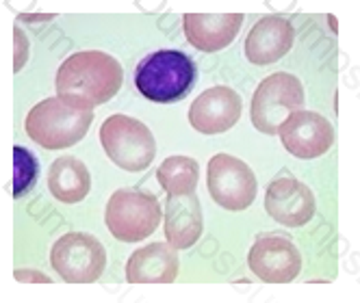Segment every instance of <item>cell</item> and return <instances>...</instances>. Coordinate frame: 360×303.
Here are the masks:
<instances>
[{"instance_id": "16", "label": "cell", "mask_w": 360, "mask_h": 303, "mask_svg": "<svg viewBox=\"0 0 360 303\" xmlns=\"http://www.w3.org/2000/svg\"><path fill=\"white\" fill-rule=\"evenodd\" d=\"M202 206L193 193L169 195L165 201V238L176 249H187L202 236Z\"/></svg>"}, {"instance_id": "14", "label": "cell", "mask_w": 360, "mask_h": 303, "mask_svg": "<svg viewBox=\"0 0 360 303\" xmlns=\"http://www.w3.org/2000/svg\"><path fill=\"white\" fill-rule=\"evenodd\" d=\"M295 31L285 18L267 15L252 27L245 39V57L252 65H271L293 46Z\"/></svg>"}, {"instance_id": "3", "label": "cell", "mask_w": 360, "mask_h": 303, "mask_svg": "<svg viewBox=\"0 0 360 303\" xmlns=\"http://www.w3.org/2000/svg\"><path fill=\"white\" fill-rule=\"evenodd\" d=\"M91 121V111L72 109L59 97H46L29 111L24 128L44 149H65L85 139Z\"/></svg>"}, {"instance_id": "7", "label": "cell", "mask_w": 360, "mask_h": 303, "mask_svg": "<svg viewBox=\"0 0 360 303\" xmlns=\"http://www.w3.org/2000/svg\"><path fill=\"white\" fill-rule=\"evenodd\" d=\"M50 264L68 284H91L105 273L107 251L91 234L68 232L53 245Z\"/></svg>"}, {"instance_id": "2", "label": "cell", "mask_w": 360, "mask_h": 303, "mask_svg": "<svg viewBox=\"0 0 360 303\" xmlns=\"http://www.w3.org/2000/svg\"><path fill=\"white\" fill-rule=\"evenodd\" d=\"M198 79L195 63L180 50H159L139 61L135 85L150 102L169 105L183 100Z\"/></svg>"}, {"instance_id": "21", "label": "cell", "mask_w": 360, "mask_h": 303, "mask_svg": "<svg viewBox=\"0 0 360 303\" xmlns=\"http://www.w3.org/2000/svg\"><path fill=\"white\" fill-rule=\"evenodd\" d=\"M13 277L18 282H33V284H50L53 280H50L48 275H44V273H39V271H31V269H15L13 271Z\"/></svg>"}, {"instance_id": "5", "label": "cell", "mask_w": 360, "mask_h": 303, "mask_svg": "<svg viewBox=\"0 0 360 303\" xmlns=\"http://www.w3.org/2000/svg\"><path fill=\"white\" fill-rule=\"evenodd\" d=\"M161 217L163 210L157 197L131 189L115 191L105 213L109 232L122 243H137L148 238L159 227Z\"/></svg>"}, {"instance_id": "1", "label": "cell", "mask_w": 360, "mask_h": 303, "mask_svg": "<svg viewBox=\"0 0 360 303\" xmlns=\"http://www.w3.org/2000/svg\"><path fill=\"white\" fill-rule=\"evenodd\" d=\"M122 83L124 69L120 61L100 50H85L68 57L55 76L57 97L79 111H94L107 105Z\"/></svg>"}, {"instance_id": "11", "label": "cell", "mask_w": 360, "mask_h": 303, "mask_svg": "<svg viewBox=\"0 0 360 303\" xmlns=\"http://www.w3.org/2000/svg\"><path fill=\"white\" fill-rule=\"evenodd\" d=\"M241 95L230 87H213L198 95L189 107V123L200 135L228 133L241 117Z\"/></svg>"}, {"instance_id": "19", "label": "cell", "mask_w": 360, "mask_h": 303, "mask_svg": "<svg viewBox=\"0 0 360 303\" xmlns=\"http://www.w3.org/2000/svg\"><path fill=\"white\" fill-rule=\"evenodd\" d=\"M37 175H39V163L33 156V152L22 145H15L13 147V197L20 199L22 195H27L35 187Z\"/></svg>"}, {"instance_id": "9", "label": "cell", "mask_w": 360, "mask_h": 303, "mask_svg": "<svg viewBox=\"0 0 360 303\" xmlns=\"http://www.w3.org/2000/svg\"><path fill=\"white\" fill-rule=\"evenodd\" d=\"M250 271L267 284H289L302 273L297 247L282 234H263L248 254Z\"/></svg>"}, {"instance_id": "6", "label": "cell", "mask_w": 360, "mask_h": 303, "mask_svg": "<svg viewBox=\"0 0 360 303\" xmlns=\"http://www.w3.org/2000/svg\"><path fill=\"white\" fill-rule=\"evenodd\" d=\"M304 87L297 76L276 72L256 87L252 97V123L265 135H278L280 123L304 109Z\"/></svg>"}, {"instance_id": "10", "label": "cell", "mask_w": 360, "mask_h": 303, "mask_svg": "<svg viewBox=\"0 0 360 303\" xmlns=\"http://www.w3.org/2000/svg\"><path fill=\"white\" fill-rule=\"evenodd\" d=\"M280 141L295 159H317L332 147V123L315 111H295L278 128Z\"/></svg>"}, {"instance_id": "13", "label": "cell", "mask_w": 360, "mask_h": 303, "mask_svg": "<svg viewBox=\"0 0 360 303\" xmlns=\"http://www.w3.org/2000/svg\"><path fill=\"white\" fill-rule=\"evenodd\" d=\"M243 13H185L183 29L187 41L202 53H217L235 41Z\"/></svg>"}, {"instance_id": "20", "label": "cell", "mask_w": 360, "mask_h": 303, "mask_svg": "<svg viewBox=\"0 0 360 303\" xmlns=\"http://www.w3.org/2000/svg\"><path fill=\"white\" fill-rule=\"evenodd\" d=\"M13 37H15V57H13V69L15 72H20L22 69V65L27 63V59H29V39H27V35H24L18 27H15V33H13Z\"/></svg>"}, {"instance_id": "12", "label": "cell", "mask_w": 360, "mask_h": 303, "mask_svg": "<svg viewBox=\"0 0 360 303\" xmlns=\"http://www.w3.org/2000/svg\"><path fill=\"white\" fill-rule=\"evenodd\" d=\"M265 210L280 225L302 227L315 215V195L291 175L276 178L265 193Z\"/></svg>"}, {"instance_id": "8", "label": "cell", "mask_w": 360, "mask_h": 303, "mask_svg": "<svg viewBox=\"0 0 360 303\" xmlns=\"http://www.w3.org/2000/svg\"><path fill=\"white\" fill-rule=\"evenodd\" d=\"M207 187L215 204L226 210H245L254 204L256 175L248 163L230 154H215L209 161Z\"/></svg>"}, {"instance_id": "18", "label": "cell", "mask_w": 360, "mask_h": 303, "mask_svg": "<svg viewBox=\"0 0 360 303\" xmlns=\"http://www.w3.org/2000/svg\"><path fill=\"white\" fill-rule=\"evenodd\" d=\"M157 178L167 195L193 193L200 180V167L195 159L189 156H169L157 169Z\"/></svg>"}, {"instance_id": "4", "label": "cell", "mask_w": 360, "mask_h": 303, "mask_svg": "<svg viewBox=\"0 0 360 303\" xmlns=\"http://www.w3.org/2000/svg\"><path fill=\"white\" fill-rule=\"evenodd\" d=\"M100 143L111 163L124 171H143L157 156V141L150 128L128 115H111L100 126Z\"/></svg>"}, {"instance_id": "15", "label": "cell", "mask_w": 360, "mask_h": 303, "mask_svg": "<svg viewBox=\"0 0 360 303\" xmlns=\"http://www.w3.org/2000/svg\"><path fill=\"white\" fill-rule=\"evenodd\" d=\"M176 275L178 254L167 243H150L126 262V280L131 284H172Z\"/></svg>"}, {"instance_id": "17", "label": "cell", "mask_w": 360, "mask_h": 303, "mask_svg": "<svg viewBox=\"0 0 360 303\" xmlns=\"http://www.w3.org/2000/svg\"><path fill=\"white\" fill-rule=\"evenodd\" d=\"M48 189L61 204H79L91 189L87 165L76 156H59L48 171Z\"/></svg>"}]
</instances>
